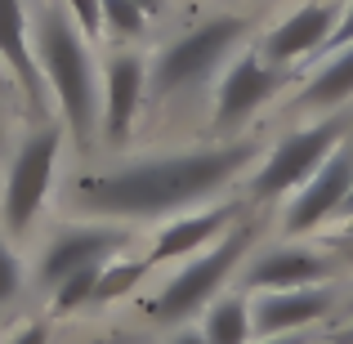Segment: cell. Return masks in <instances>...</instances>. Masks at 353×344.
<instances>
[{
    "instance_id": "23",
    "label": "cell",
    "mask_w": 353,
    "mask_h": 344,
    "mask_svg": "<svg viewBox=\"0 0 353 344\" xmlns=\"http://www.w3.org/2000/svg\"><path fill=\"white\" fill-rule=\"evenodd\" d=\"M18 112H27V99H23V90H18V81L9 77V68L0 63V125L14 121Z\"/></svg>"
},
{
    "instance_id": "13",
    "label": "cell",
    "mask_w": 353,
    "mask_h": 344,
    "mask_svg": "<svg viewBox=\"0 0 353 344\" xmlns=\"http://www.w3.org/2000/svg\"><path fill=\"white\" fill-rule=\"evenodd\" d=\"M148 99V59L134 50H117L103 63V143L125 148Z\"/></svg>"
},
{
    "instance_id": "5",
    "label": "cell",
    "mask_w": 353,
    "mask_h": 344,
    "mask_svg": "<svg viewBox=\"0 0 353 344\" xmlns=\"http://www.w3.org/2000/svg\"><path fill=\"white\" fill-rule=\"evenodd\" d=\"M349 134H353V121L331 112V117H318L313 125L295 130V134L277 139L264 152V161L255 165V174H250V197L277 201V197H286V192H295Z\"/></svg>"
},
{
    "instance_id": "32",
    "label": "cell",
    "mask_w": 353,
    "mask_h": 344,
    "mask_svg": "<svg viewBox=\"0 0 353 344\" xmlns=\"http://www.w3.org/2000/svg\"><path fill=\"white\" fill-rule=\"evenodd\" d=\"M349 322H353V300H349Z\"/></svg>"
},
{
    "instance_id": "29",
    "label": "cell",
    "mask_w": 353,
    "mask_h": 344,
    "mask_svg": "<svg viewBox=\"0 0 353 344\" xmlns=\"http://www.w3.org/2000/svg\"><path fill=\"white\" fill-rule=\"evenodd\" d=\"M331 344H353V322H345V327H336V336H331Z\"/></svg>"
},
{
    "instance_id": "7",
    "label": "cell",
    "mask_w": 353,
    "mask_h": 344,
    "mask_svg": "<svg viewBox=\"0 0 353 344\" xmlns=\"http://www.w3.org/2000/svg\"><path fill=\"white\" fill-rule=\"evenodd\" d=\"M291 81V68H273L259 50L237 54L233 63L224 68L215 90V108H210V125L219 130L224 139H237V130L246 125L277 90Z\"/></svg>"
},
{
    "instance_id": "9",
    "label": "cell",
    "mask_w": 353,
    "mask_h": 344,
    "mask_svg": "<svg viewBox=\"0 0 353 344\" xmlns=\"http://www.w3.org/2000/svg\"><path fill=\"white\" fill-rule=\"evenodd\" d=\"M130 232L117 224V219H85V224H68L50 237L41 255V286H59L63 277L81 273L90 264H108L125 250Z\"/></svg>"
},
{
    "instance_id": "6",
    "label": "cell",
    "mask_w": 353,
    "mask_h": 344,
    "mask_svg": "<svg viewBox=\"0 0 353 344\" xmlns=\"http://www.w3.org/2000/svg\"><path fill=\"white\" fill-rule=\"evenodd\" d=\"M59 152H63V125L59 121L36 125L18 143L14 161H9V174H5V197H0V215H5V228L14 237L32 228L36 215L45 210V201H50Z\"/></svg>"
},
{
    "instance_id": "15",
    "label": "cell",
    "mask_w": 353,
    "mask_h": 344,
    "mask_svg": "<svg viewBox=\"0 0 353 344\" xmlns=\"http://www.w3.org/2000/svg\"><path fill=\"white\" fill-rule=\"evenodd\" d=\"M340 291L336 282L327 286H300V291H259L250 295V318H255V336H291V331H309L336 309Z\"/></svg>"
},
{
    "instance_id": "16",
    "label": "cell",
    "mask_w": 353,
    "mask_h": 344,
    "mask_svg": "<svg viewBox=\"0 0 353 344\" xmlns=\"http://www.w3.org/2000/svg\"><path fill=\"white\" fill-rule=\"evenodd\" d=\"M322 68L313 72L309 81L300 85V94H295V108L300 112H336V108H345L353 99V45H340V50L322 54Z\"/></svg>"
},
{
    "instance_id": "14",
    "label": "cell",
    "mask_w": 353,
    "mask_h": 344,
    "mask_svg": "<svg viewBox=\"0 0 353 344\" xmlns=\"http://www.w3.org/2000/svg\"><path fill=\"white\" fill-rule=\"evenodd\" d=\"M246 219V201H219V206H201L188 215H174L170 224L152 237L148 264H174V259H192L197 250L215 246L233 224Z\"/></svg>"
},
{
    "instance_id": "33",
    "label": "cell",
    "mask_w": 353,
    "mask_h": 344,
    "mask_svg": "<svg viewBox=\"0 0 353 344\" xmlns=\"http://www.w3.org/2000/svg\"><path fill=\"white\" fill-rule=\"evenodd\" d=\"M125 344H143V340H125Z\"/></svg>"
},
{
    "instance_id": "2",
    "label": "cell",
    "mask_w": 353,
    "mask_h": 344,
    "mask_svg": "<svg viewBox=\"0 0 353 344\" xmlns=\"http://www.w3.org/2000/svg\"><path fill=\"white\" fill-rule=\"evenodd\" d=\"M32 32L54 112H59L63 130H72V143L90 152L94 139H103V85L94 72L90 36L77 27V18L63 0H36Z\"/></svg>"
},
{
    "instance_id": "8",
    "label": "cell",
    "mask_w": 353,
    "mask_h": 344,
    "mask_svg": "<svg viewBox=\"0 0 353 344\" xmlns=\"http://www.w3.org/2000/svg\"><path fill=\"white\" fill-rule=\"evenodd\" d=\"M349 192H353V134L300 183V188H295V197L286 201L282 228L291 232V237H304V232L322 228L327 219L340 215V206L349 201Z\"/></svg>"
},
{
    "instance_id": "12",
    "label": "cell",
    "mask_w": 353,
    "mask_h": 344,
    "mask_svg": "<svg viewBox=\"0 0 353 344\" xmlns=\"http://www.w3.org/2000/svg\"><path fill=\"white\" fill-rule=\"evenodd\" d=\"M340 14H345V5H336V0H309L295 14H286L282 23L268 27L264 41H259V54L273 68H291V63L309 59V54H322L340 27Z\"/></svg>"
},
{
    "instance_id": "11",
    "label": "cell",
    "mask_w": 353,
    "mask_h": 344,
    "mask_svg": "<svg viewBox=\"0 0 353 344\" xmlns=\"http://www.w3.org/2000/svg\"><path fill=\"white\" fill-rule=\"evenodd\" d=\"M340 268L336 250H309V246H273L241 264V291H300V286H327Z\"/></svg>"
},
{
    "instance_id": "4",
    "label": "cell",
    "mask_w": 353,
    "mask_h": 344,
    "mask_svg": "<svg viewBox=\"0 0 353 344\" xmlns=\"http://www.w3.org/2000/svg\"><path fill=\"white\" fill-rule=\"evenodd\" d=\"M255 232L259 228L250 224V219H241V224H233L215 246H206L192 259H183L179 273H174L170 282L161 286V295L152 300V318L165 322V327H179V322L206 313L210 300H219V291H224L228 277L241 273L250 246H255Z\"/></svg>"
},
{
    "instance_id": "20",
    "label": "cell",
    "mask_w": 353,
    "mask_h": 344,
    "mask_svg": "<svg viewBox=\"0 0 353 344\" xmlns=\"http://www.w3.org/2000/svg\"><path fill=\"white\" fill-rule=\"evenodd\" d=\"M148 23H152V14L139 0H103V27H112L121 41H143Z\"/></svg>"
},
{
    "instance_id": "17",
    "label": "cell",
    "mask_w": 353,
    "mask_h": 344,
    "mask_svg": "<svg viewBox=\"0 0 353 344\" xmlns=\"http://www.w3.org/2000/svg\"><path fill=\"white\" fill-rule=\"evenodd\" d=\"M201 336H206V344H255L250 295L228 291V295H219V300H210V309L201 313Z\"/></svg>"
},
{
    "instance_id": "30",
    "label": "cell",
    "mask_w": 353,
    "mask_h": 344,
    "mask_svg": "<svg viewBox=\"0 0 353 344\" xmlns=\"http://www.w3.org/2000/svg\"><path fill=\"white\" fill-rule=\"evenodd\" d=\"M336 219H340V224H353V192H349L345 206H340V215H336Z\"/></svg>"
},
{
    "instance_id": "22",
    "label": "cell",
    "mask_w": 353,
    "mask_h": 344,
    "mask_svg": "<svg viewBox=\"0 0 353 344\" xmlns=\"http://www.w3.org/2000/svg\"><path fill=\"white\" fill-rule=\"evenodd\" d=\"M63 5L72 9L77 27L90 36V41H99V36H103V0H63Z\"/></svg>"
},
{
    "instance_id": "28",
    "label": "cell",
    "mask_w": 353,
    "mask_h": 344,
    "mask_svg": "<svg viewBox=\"0 0 353 344\" xmlns=\"http://www.w3.org/2000/svg\"><path fill=\"white\" fill-rule=\"evenodd\" d=\"M170 344H206V336H201V327H197V331H192V327H179Z\"/></svg>"
},
{
    "instance_id": "3",
    "label": "cell",
    "mask_w": 353,
    "mask_h": 344,
    "mask_svg": "<svg viewBox=\"0 0 353 344\" xmlns=\"http://www.w3.org/2000/svg\"><path fill=\"white\" fill-rule=\"evenodd\" d=\"M255 32L250 14H210L197 27L179 32L148 59V99L152 103H174V99L201 90L246 36Z\"/></svg>"
},
{
    "instance_id": "26",
    "label": "cell",
    "mask_w": 353,
    "mask_h": 344,
    "mask_svg": "<svg viewBox=\"0 0 353 344\" xmlns=\"http://www.w3.org/2000/svg\"><path fill=\"white\" fill-rule=\"evenodd\" d=\"M331 250H336V255H353V224H345V228H336L331 232Z\"/></svg>"
},
{
    "instance_id": "10",
    "label": "cell",
    "mask_w": 353,
    "mask_h": 344,
    "mask_svg": "<svg viewBox=\"0 0 353 344\" xmlns=\"http://www.w3.org/2000/svg\"><path fill=\"white\" fill-rule=\"evenodd\" d=\"M0 63L9 68V77L18 81L27 99V117L50 125L54 117V99L50 85H45V72L41 59H36V45H32V14H27L23 0H0Z\"/></svg>"
},
{
    "instance_id": "31",
    "label": "cell",
    "mask_w": 353,
    "mask_h": 344,
    "mask_svg": "<svg viewBox=\"0 0 353 344\" xmlns=\"http://www.w3.org/2000/svg\"><path fill=\"white\" fill-rule=\"evenodd\" d=\"M139 5H143L148 14H161V5H165V0H139Z\"/></svg>"
},
{
    "instance_id": "24",
    "label": "cell",
    "mask_w": 353,
    "mask_h": 344,
    "mask_svg": "<svg viewBox=\"0 0 353 344\" xmlns=\"http://www.w3.org/2000/svg\"><path fill=\"white\" fill-rule=\"evenodd\" d=\"M340 45H353V0H345V14H340V27H336V36L327 41V50H322V54L340 50Z\"/></svg>"
},
{
    "instance_id": "1",
    "label": "cell",
    "mask_w": 353,
    "mask_h": 344,
    "mask_svg": "<svg viewBox=\"0 0 353 344\" xmlns=\"http://www.w3.org/2000/svg\"><path fill=\"white\" fill-rule=\"evenodd\" d=\"M264 161V143L255 134L219 139L188 152L139 156L112 170H85L68 183L72 210L90 219H170L201 210V201L224 192L233 179Z\"/></svg>"
},
{
    "instance_id": "18",
    "label": "cell",
    "mask_w": 353,
    "mask_h": 344,
    "mask_svg": "<svg viewBox=\"0 0 353 344\" xmlns=\"http://www.w3.org/2000/svg\"><path fill=\"white\" fill-rule=\"evenodd\" d=\"M148 268H152L148 259H121V255L108 259L103 273H99V286H94V309H103V304H112V300H125L148 277Z\"/></svg>"
},
{
    "instance_id": "27",
    "label": "cell",
    "mask_w": 353,
    "mask_h": 344,
    "mask_svg": "<svg viewBox=\"0 0 353 344\" xmlns=\"http://www.w3.org/2000/svg\"><path fill=\"white\" fill-rule=\"evenodd\" d=\"M255 344H313L309 331H291V336H268V340H255Z\"/></svg>"
},
{
    "instance_id": "19",
    "label": "cell",
    "mask_w": 353,
    "mask_h": 344,
    "mask_svg": "<svg viewBox=\"0 0 353 344\" xmlns=\"http://www.w3.org/2000/svg\"><path fill=\"white\" fill-rule=\"evenodd\" d=\"M99 273L103 264H90L81 273L63 277L54 286V318H68V313H81V309H94V286H99Z\"/></svg>"
},
{
    "instance_id": "21",
    "label": "cell",
    "mask_w": 353,
    "mask_h": 344,
    "mask_svg": "<svg viewBox=\"0 0 353 344\" xmlns=\"http://www.w3.org/2000/svg\"><path fill=\"white\" fill-rule=\"evenodd\" d=\"M18 291H23V264H18V255L9 250V241L0 237V304H9Z\"/></svg>"
},
{
    "instance_id": "25",
    "label": "cell",
    "mask_w": 353,
    "mask_h": 344,
    "mask_svg": "<svg viewBox=\"0 0 353 344\" xmlns=\"http://www.w3.org/2000/svg\"><path fill=\"white\" fill-rule=\"evenodd\" d=\"M9 344H50V327H45V322H23V327L9 336Z\"/></svg>"
}]
</instances>
